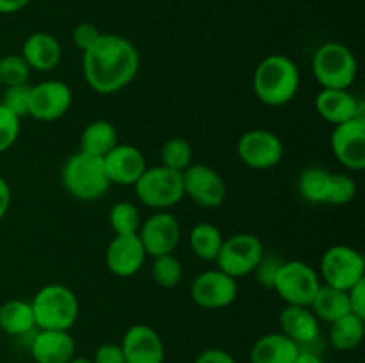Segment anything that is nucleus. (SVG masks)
<instances>
[{
	"instance_id": "1",
	"label": "nucleus",
	"mask_w": 365,
	"mask_h": 363,
	"mask_svg": "<svg viewBox=\"0 0 365 363\" xmlns=\"http://www.w3.org/2000/svg\"><path fill=\"white\" fill-rule=\"evenodd\" d=\"M141 57L130 39L120 34H100L82 52V71L89 88L98 95H114L138 77Z\"/></svg>"
},
{
	"instance_id": "2",
	"label": "nucleus",
	"mask_w": 365,
	"mask_h": 363,
	"mask_svg": "<svg viewBox=\"0 0 365 363\" xmlns=\"http://www.w3.org/2000/svg\"><path fill=\"white\" fill-rule=\"evenodd\" d=\"M299 68L291 57L284 53H271L264 57L253 73V91L267 107L287 105L298 95Z\"/></svg>"
},
{
	"instance_id": "3",
	"label": "nucleus",
	"mask_w": 365,
	"mask_h": 363,
	"mask_svg": "<svg viewBox=\"0 0 365 363\" xmlns=\"http://www.w3.org/2000/svg\"><path fill=\"white\" fill-rule=\"evenodd\" d=\"M31 305L38 330L70 331L81 312L75 292L61 283H50L39 288Z\"/></svg>"
},
{
	"instance_id": "4",
	"label": "nucleus",
	"mask_w": 365,
	"mask_h": 363,
	"mask_svg": "<svg viewBox=\"0 0 365 363\" xmlns=\"http://www.w3.org/2000/svg\"><path fill=\"white\" fill-rule=\"evenodd\" d=\"M61 180L64 189L81 201L100 199L110 187L103 160L100 157L88 155L81 149L68 157L61 169Z\"/></svg>"
},
{
	"instance_id": "5",
	"label": "nucleus",
	"mask_w": 365,
	"mask_h": 363,
	"mask_svg": "<svg viewBox=\"0 0 365 363\" xmlns=\"http://www.w3.org/2000/svg\"><path fill=\"white\" fill-rule=\"evenodd\" d=\"M312 73L321 89H349L359 73V63L342 43H324L312 57Z\"/></svg>"
},
{
	"instance_id": "6",
	"label": "nucleus",
	"mask_w": 365,
	"mask_h": 363,
	"mask_svg": "<svg viewBox=\"0 0 365 363\" xmlns=\"http://www.w3.org/2000/svg\"><path fill=\"white\" fill-rule=\"evenodd\" d=\"M135 196L143 205L155 210H166L184 199V178L182 173L164 166L146 167L134 184Z\"/></svg>"
},
{
	"instance_id": "7",
	"label": "nucleus",
	"mask_w": 365,
	"mask_h": 363,
	"mask_svg": "<svg viewBox=\"0 0 365 363\" xmlns=\"http://www.w3.org/2000/svg\"><path fill=\"white\" fill-rule=\"evenodd\" d=\"M321 287L319 274L302 260H284L274 276L273 287L285 305L310 306Z\"/></svg>"
},
{
	"instance_id": "8",
	"label": "nucleus",
	"mask_w": 365,
	"mask_h": 363,
	"mask_svg": "<svg viewBox=\"0 0 365 363\" xmlns=\"http://www.w3.org/2000/svg\"><path fill=\"white\" fill-rule=\"evenodd\" d=\"M264 253H266V249H264L262 241L257 235L235 233L225 238L214 262H216L217 269L223 270L234 280H239V278L255 273Z\"/></svg>"
},
{
	"instance_id": "9",
	"label": "nucleus",
	"mask_w": 365,
	"mask_h": 363,
	"mask_svg": "<svg viewBox=\"0 0 365 363\" xmlns=\"http://www.w3.org/2000/svg\"><path fill=\"white\" fill-rule=\"evenodd\" d=\"M321 283L349 290L365 280V258L359 249L346 244L328 248L321 256Z\"/></svg>"
},
{
	"instance_id": "10",
	"label": "nucleus",
	"mask_w": 365,
	"mask_h": 363,
	"mask_svg": "<svg viewBox=\"0 0 365 363\" xmlns=\"http://www.w3.org/2000/svg\"><path fill=\"white\" fill-rule=\"evenodd\" d=\"M237 155L252 169H273L284 159V142L274 132L253 128L245 132L237 141Z\"/></svg>"
},
{
	"instance_id": "11",
	"label": "nucleus",
	"mask_w": 365,
	"mask_h": 363,
	"mask_svg": "<svg viewBox=\"0 0 365 363\" xmlns=\"http://www.w3.org/2000/svg\"><path fill=\"white\" fill-rule=\"evenodd\" d=\"M184 196L202 209H217L227 199V184L214 167L207 164H191L182 173Z\"/></svg>"
},
{
	"instance_id": "12",
	"label": "nucleus",
	"mask_w": 365,
	"mask_h": 363,
	"mask_svg": "<svg viewBox=\"0 0 365 363\" xmlns=\"http://www.w3.org/2000/svg\"><path fill=\"white\" fill-rule=\"evenodd\" d=\"M237 280L220 269H210L195 278L191 298L200 308L223 310L237 299Z\"/></svg>"
},
{
	"instance_id": "13",
	"label": "nucleus",
	"mask_w": 365,
	"mask_h": 363,
	"mask_svg": "<svg viewBox=\"0 0 365 363\" xmlns=\"http://www.w3.org/2000/svg\"><path fill=\"white\" fill-rule=\"evenodd\" d=\"M73 93L63 80H45L31 85L29 116L38 121L61 120L70 110Z\"/></svg>"
},
{
	"instance_id": "14",
	"label": "nucleus",
	"mask_w": 365,
	"mask_h": 363,
	"mask_svg": "<svg viewBox=\"0 0 365 363\" xmlns=\"http://www.w3.org/2000/svg\"><path fill=\"white\" fill-rule=\"evenodd\" d=\"M334 157L349 171L365 167V117L335 125L330 139Z\"/></svg>"
},
{
	"instance_id": "15",
	"label": "nucleus",
	"mask_w": 365,
	"mask_h": 363,
	"mask_svg": "<svg viewBox=\"0 0 365 363\" xmlns=\"http://www.w3.org/2000/svg\"><path fill=\"white\" fill-rule=\"evenodd\" d=\"M146 255L160 256L173 253L180 242L182 228L177 217L166 210L152 214L138 231Z\"/></svg>"
},
{
	"instance_id": "16",
	"label": "nucleus",
	"mask_w": 365,
	"mask_h": 363,
	"mask_svg": "<svg viewBox=\"0 0 365 363\" xmlns=\"http://www.w3.org/2000/svg\"><path fill=\"white\" fill-rule=\"evenodd\" d=\"M125 363H164L166 349L160 335L146 324H134L121 338Z\"/></svg>"
},
{
	"instance_id": "17",
	"label": "nucleus",
	"mask_w": 365,
	"mask_h": 363,
	"mask_svg": "<svg viewBox=\"0 0 365 363\" xmlns=\"http://www.w3.org/2000/svg\"><path fill=\"white\" fill-rule=\"evenodd\" d=\"M146 251L138 233L114 235L106 251V265L114 276L130 278L145 265Z\"/></svg>"
},
{
	"instance_id": "18",
	"label": "nucleus",
	"mask_w": 365,
	"mask_h": 363,
	"mask_svg": "<svg viewBox=\"0 0 365 363\" xmlns=\"http://www.w3.org/2000/svg\"><path fill=\"white\" fill-rule=\"evenodd\" d=\"M102 160L110 185H134L148 167L141 149L132 144H116Z\"/></svg>"
},
{
	"instance_id": "19",
	"label": "nucleus",
	"mask_w": 365,
	"mask_h": 363,
	"mask_svg": "<svg viewBox=\"0 0 365 363\" xmlns=\"http://www.w3.org/2000/svg\"><path fill=\"white\" fill-rule=\"evenodd\" d=\"M314 105L317 114L334 127L355 117H365L364 103L349 89H321Z\"/></svg>"
},
{
	"instance_id": "20",
	"label": "nucleus",
	"mask_w": 365,
	"mask_h": 363,
	"mask_svg": "<svg viewBox=\"0 0 365 363\" xmlns=\"http://www.w3.org/2000/svg\"><path fill=\"white\" fill-rule=\"evenodd\" d=\"M31 356L36 363H68L75 356V340L70 331L39 330L31 340Z\"/></svg>"
},
{
	"instance_id": "21",
	"label": "nucleus",
	"mask_w": 365,
	"mask_h": 363,
	"mask_svg": "<svg viewBox=\"0 0 365 363\" xmlns=\"http://www.w3.org/2000/svg\"><path fill=\"white\" fill-rule=\"evenodd\" d=\"M61 56L63 50L59 39L48 32H32L21 46V57L27 60L29 68L41 73L56 70L61 63Z\"/></svg>"
},
{
	"instance_id": "22",
	"label": "nucleus",
	"mask_w": 365,
	"mask_h": 363,
	"mask_svg": "<svg viewBox=\"0 0 365 363\" xmlns=\"http://www.w3.org/2000/svg\"><path fill=\"white\" fill-rule=\"evenodd\" d=\"M280 327L285 337L302 347L319 338V319L309 306L285 305L280 312Z\"/></svg>"
},
{
	"instance_id": "23",
	"label": "nucleus",
	"mask_w": 365,
	"mask_h": 363,
	"mask_svg": "<svg viewBox=\"0 0 365 363\" xmlns=\"http://www.w3.org/2000/svg\"><path fill=\"white\" fill-rule=\"evenodd\" d=\"M299 345L284 333H267L253 344L250 351L252 363H294Z\"/></svg>"
},
{
	"instance_id": "24",
	"label": "nucleus",
	"mask_w": 365,
	"mask_h": 363,
	"mask_svg": "<svg viewBox=\"0 0 365 363\" xmlns=\"http://www.w3.org/2000/svg\"><path fill=\"white\" fill-rule=\"evenodd\" d=\"M309 308L312 310L314 315H316L317 319L331 324L334 320L351 313V308H349L348 290H341V288H335V287H330V285L321 283L319 290H317V294L314 295Z\"/></svg>"
},
{
	"instance_id": "25",
	"label": "nucleus",
	"mask_w": 365,
	"mask_h": 363,
	"mask_svg": "<svg viewBox=\"0 0 365 363\" xmlns=\"http://www.w3.org/2000/svg\"><path fill=\"white\" fill-rule=\"evenodd\" d=\"M36 327L31 301L9 299L0 306V330L9 337H24Z\"/></svg>"
},
{
	"instance_id": "26",
	"label": "nucleus",
	"mask_w": 365,
	"mask_h": 363,
	"mask_svg": "<svg viewBox=\"0 0 365 363\" xmlns=\"http://www.w3.org/2000/svg\"><path fill=\"white\" fill-rule=\"evenodd\" d=\"M118 142V130L110 121L95 120L84 127L81 134V152L93 157H103L114 148Z\"/></svg>"
},
{
	"instance_id": "27",
	"label": "nucleus",
	"mask_w": 365,
	"mask_h": 363,
	"mask_svg": "<svg viewBox=\"0 0 365 363\" xmlns=\"http://www.w3.org/2000/svg\"><path fill=\"white\" fill-rule=\"evenodd\" d=\"M362 317L355 313L341 317L330 324V344L339 351H353L364 340L365 324Z\"/></svg>"
},
{
	"instance_id": "28",
	"label": "nucleus",
	"mask_w": 365,
	"mask_h": 363,
	"mask_svg": "<svg viewBox=\"0 0 365 363\" xmlns=\"http://www.w3.org/2000/svg\"><path fill=\"white\" fill-rule=\"evenodd\" d=\"M223 241V233L212 223H198L189 233V246L192 253L205 262H214L217 258Z\"/></svg>"
},
{
	"instance_id": "29",
	"label": "nucleus",
	"mask_w": 365,
	"mask_h": 363,
	"mask_svg": "<svg viewBox=\"0 0 365 363\" xmlns=\"http://www.w3.org/2000/svg\"><path fill=\"white\" fill-rule=\"evenodd\" d=\"M331 171L323 169V167H307L299 173L298 178V192L305 201L314 203V205H327L328 187H330Z\"/></svg>"
},
{
	"instance_id": "30",
	"label": "nucleus",
	"mask_w": 365,
	"mask_h": 363,
	"mask_svg": "<svg viewBox=\"0 0 365 363\" xmlns=\"http://www.w3.org/2000/svg\"><path fill=\"white\" fill-rule=\"evenodd\" d=\"M192 164V146L184 137H171L160 148V166L184 173Z\"/></svg>"
},
{
	"instance_id": "31",
	"label": "nucleus",
	"mask_w": 365,
	"mask_h": 363,
	"mask_svg": "<svg viewBox=\"0 0 365 363\" xmlns=\"http://www.w3.org/2000/svg\"><path fill=\"white\" fill-rule=\"evenodd\" d=\"M141 214L130 201H118L109 210V224L114 235H134L141 228Z\"/></svg>"
},
{
	"instance_id": "32",
	"label": "nucleus",
	"mask_w": 365,
	"mask_h": 363,
	"mask_svg": "<svg viewBox=\"0 0 365 363\" xmlns=\"http://www.w3.org/2000/svg\"><path fill=\"white\" fill-rule=\"evenodd\" d=\"M182 274H184L182 262L173 255V253L153 256L152 278L159 287L163 288L177 287L182 280Z\"/></svg>"
},
{
	"instance_id": "33",
	"label": "nucleus",
	"mask_w": 365,
	"mask_h": 363,
	"mask_svg": "<svg viewBox=\"0 0 365 363\" xmlns=\"http://www.w3.org/2000/svg\"><path fill=\"white\" fill-rule=\"evenodd\" d=\"M31 71L32 70L29 68L27 60L21 57V53H7V56L0 57V82H2V88L29 84Z\"/></svg>"
},
{
	"instance_id": "34",
	"label": "nucleus",
	"mask_w": 365,
	"mask_h": 363,
	"mask_svg": "<svg viewBox=\"0 0 365 363\" xmlns=\"http://www.w3.org/2000/svg\"><path fill=\"white\" fill-rule=\"evenodd\" d=\"M0 105L6 107L9 112H13L16 117L29 116V107H31V85H9L2 88L0 93Z\"/></svg>"
},
{
	"instance_id": "35",
	"label": "nucleus",
	"mask_w": 365,
	"mask_h": 363,
	"mask_svg": "<svg viewBox=\"0 0 365 363\" xmlns=\"http://www.w3.org/2000/svg\"><path fill=\"white\" fill-rule=\"evenodd\" d=\"M356 184L348 173H331L330 187H328L327 205H348L355 199Z\"/></svg>"
},
{
	"instance_id": "36",
	"label": "nucleus",
	"mask_w": 365,
	"mask_h": 363,
	"mask_svg": "<svg viewBox=\"0 0 365 363\" xmlns=\"http://www.w3.org/2000/svg\"><path fill=\"white\" fill-rule=\"evenodd\" d=\"M20 128V117H16L6 107L0 105V153L7 152L16 142Z\"/></svg>"
},
{
	"instance_id": "37",
	"label": "nucleus",
	"mask_w": 365,
	"mask_h": 363,
	"mask_svg": "<svg viewBox=\"0 0 365 363\" xmlns=\"http://www.w3.org/2000/svg\"><path fill=\"white\" fill-rule=\"evenodd\" d=\"M282 262H284V260L278 258L277 255H269V253H264L262 260H260V263L257 265V269H255L257 280H259V283L262 285V287H267V288L273 287L274 276H277V273H278V269H280Z\"/></svg>"
},
{
	"instance_id": "38",
	"label": "nucleus",
	"mask_w": 365,
	"mask_h": 363,
	"mask_svg": "<svg viewBox=\"0 0 365 363\" xmlns=\"http://www.w3.org/2000/svg\"><path fill=\"white\" fill-rule=\"evenodd\" d=\"M100 34H102V32H100L95 25L89 23V21H84V23L75 25V28L71 31V41H73V45L77 46L81 52H86V50L98 39Z\"/></svg>"
},
{
	"instance_id": "39",
	"label": "nucleus",
	"mask_w": 365,
	"mask_h": 363,
	"mask_svg": "<svg viewBox=\"0 0 365 363\" xmlns=\"http://www.w3.org/2000/svg\"><path fill=\"white\" fill-rule=\"evenodd\" d=\"M93 363H125L123 351L120 344H102L95 351Z\"/></svg>"
},
{
	"instance_id": "40",
	"label": "nucleus",
	"mask_w": 365,
	"mask_h": 363,
	"mask_svg": "<svg viewBox=\"0 0 365 363\" xmlns=\"http://www.w3.org/2000/svg\"><path fill=\"white\" fill-rule=\"evenodd\" d=\"M348 298L351 313L365 319V280L359 281V283L353 285V287L349 288Z\"/></svg>"
},
{
	"instance_id": "41",
	"label": "nucleus",
	"mask_w": 365,
	"mask_h": 363,
	"mask_svg": "<svg viewBox=\"0 0 365 363\" xmlns=\"http://www.w3.org/2000/svg\"><path fill=\"white\" fill-rule=\"evenodd\" d=\"M195 363H237L234 356L220 347H209L196 356Z\"/></svg>"
},
{
	"instance_id": "42",
	"label": "nucleus",
	"mask_w": 365,
	"mask_h": 363,
	"mask_svg": "<svg viewBox=\"0 0 365 363\" xmlns=\"http://www.w3.org/2000/svg\"><path fill=\"white\" fill-rule=\"evenodd\" d=\"M11 206V187L6 182V178L0 177V221L6 217Z\"/></svg>"
},
{
	"instance_id": "43",
	"label": "nucleus",
	"mask_w": 365,
	"mask_h": 363,
	"mask_svg": "<svg viewBox=\"0 0 365 363\" xmlns=\"http://www.w3.org/2000/svg\"><path fill=\"white\" fill-rule=\"evenodd\" d=\"M31 0H0V14H13L27 7Z\"/></svg>"
},
{
	"instance_id": "44",
	"label": "nucleus",
	"mask_w": 365,
	"mask_h": 363,
	"mask_svg": "<svg viewBox=\"0 0 365 363\" xmlns=\"http://www.w3.org/2000/svg\"><path fill=\"white\" fill-rule=\"evenodd\" d=\"M294 363H324V362H323V358L317 354V352L305 351V349L299 347V352H298V356H296Z\"/></svg>"
},
{
	"instance_id": "45",
	"label": "nucleus",
	"mask_w": 365,
	"mask_h": 363,
	"mask_svg": "<svg viewBox=\"0 0 365 363\" xmlns=\"http://www.w3.org/2000/svg\"><path fill=\"white\" fill-rule=\"evenodd\" d=\"M68 363H93L89 358H84V356H73Z\"/></svg>"
},
{
	"instance_id": "46",
	"label": "nucleus",
	"mask_w": 365,
	"mask_h": 363,
	"mask_svg": "<svg viewBox=\"0 0 365 363\" xmlns=\"http://www.w3.org/2000/svg\"><path fill=\"white\" fill-rule=\"evenodd\" d=\"M0 93H2V82H0Z\"/></svg>"
}]
</instances>
